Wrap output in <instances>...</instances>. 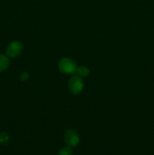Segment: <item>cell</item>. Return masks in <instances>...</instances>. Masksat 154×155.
Returning a JSON list of instances; mask_svg holds the SVG:
<instances>
[{"label":"cell","instance_id":"9c48e42d","mask_svg":"<svg viewBox=\"0 0 154 155\" xmlns=\"http://www.w3.org/2000/svg\"><path fill=\"white\" fill-rule=\"evenodd\" d=\"M20 77H21V81H25V80H28L29 77H30V75L28 74V73L23 72L22 74H21V76H20Z\"/></svg>","mask_w":154,"mask_h":155},{"label":"cell","instance_id":"52a82bcc","mask_svg":"<svg viewBox=\"0 0 154 155\" xmlns=\"http://www.w3.org/2000/svg\"><path fill=\"white\" fill-rule=\"evenodd\" d=\"M58 155H72V151L69 147H63L60 150Z\"/></svg>","mask_w":154,"mask_h":155},{"label":"cell","instance_id":"5b68a950","mask_svg":"<svg viewBox=\"0 0 154 155\" xmlns=\"http://www.w3.org/2000/svg\"><path fill=\"white\" fill-rule=\"evenodd\" d=\"M9 65V61L6 56L0 54V72L5 71Z\"/></svg>","mask_w":154,"mask_h":155},{"label":"cell","instance_id":"3957f363","mask_svg":"<svg viewBox=\"0 0 154 155\" xmlns=\"http://www.w3.org/2000/svg\"><path fill=\"white\" fill-rule=\"evenodd\" d=\"M64 141L68 147H75L79 142V136L75 130L69 129L65 133Z\"/></svg>","mask_w":154,"mask_h":155},{"label":"cell","instance_id":"7a4b0ae2","mask_svg":"<svg viewBox=\"0 0 154 155\" xmlns=\"http://www.w3.org/2000/svg\"><path fill=\"white\" fill-rule=\"evenodd\" d=\"M84 88L82 78L79 76H73L69 81V89L73 95H78Z\"/></svg>","mask_w":154,"mask_h":155},{"label":"cell","instance_id":"277c9868","mask_svg":"<svg viewBox=\"0 0 154 155\" xmlns=\"http://www.w3.org/2000/svg\"><path fill=\"white\" fill-rule=\"evenodd\" d=\"M23 45L18 41H14L11 42L7 47L6 49V54L8 57L10 58H15L19 55L21 52L22 51Z\"/></svg>","mask_w":154,"mask_h":155},{"label":"cell","instance_id":"ba28073f","mask_svg":"<svg viewBox=\"0 0 154 155\" xmlns=\"http://www.w3.org/2000/svg\"><path fill=\"white\" fill-rule=\"evenodd\" d=\"M8 141V136L5 133H2L0 134V142L2 143H6Z\"/></svg>","mask_w":154,"mask_h":155},{"label":"cell","instance_id":"6da1fadb","mask_svg":"<svg viewBox=\"0 0 154 155\" xmlns=\"http://www.w3.org/2000/svg\"><path fill=\"white\" fill-rule=\"evenodd\" d=\"M58 68L61 73L64 74H74L76 71V64L72 59L69 58H64L60 61L58 64Z\"/></svg>","mask_w":154,"mask_h":155},{"label":"cell","instance_id":"8992f818","mask_svg":"<svg viewBox=\"0 0 154 155\" xmlns=\"http://www.w3.org/2000/svg\"><path fill=\"white\" fill-rule=\"evenodd\" d=\"M75 72L77 73L78 76H79V77H87V76L89 74V69L85 66H80L76 68Z\"/></svg>","mask_w":154,"mask_h":155}]
</instances>
